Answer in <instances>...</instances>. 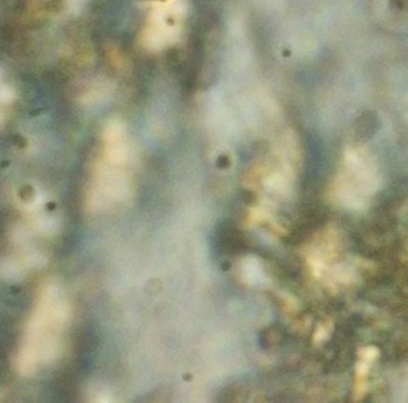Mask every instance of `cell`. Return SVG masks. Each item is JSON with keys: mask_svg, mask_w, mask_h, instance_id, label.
I'll return each instance as SVG.
<instances>
[{"mask_svg": "<svg viewBox=\"0 0 408 403\" xmlns=\"http://www.w3.org/2000/svg\"><path fill=\"white\" fill-rule=\"evenodd\" d=\"M378 127V117L374 111H365L358 117L354 123L356 136L359 140H369Z\"/></svg>", "mask_w": 408, "mask_h": 403, "instance_id": "1", "label": "cell"}, {"mask_svg": "<svg viewBox=\"0 0 408 403\" xmlns=\"http://www.w3.org/2000/svg\"><path fill=\"white\" fill-rule=\"evenodd\" d=\"M392 5L395 9L408 10V0H392Z\"/></svg>", "mask_w": 408, "mask_h": 403, "instance_id": "2", "label": "cell"}]
</instances>
